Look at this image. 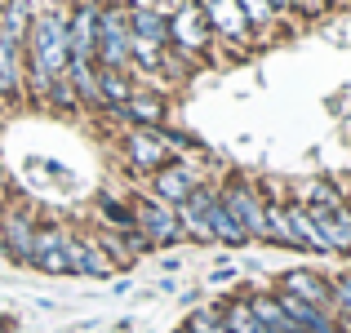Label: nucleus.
<instances>
[{
	"mask_svg": "<svg viewBox=\"0 0 351 333\" xmlns=\"http://www.w3.org/2000/svg\"><path fill=\"white\" fill-rule=\"evenodd\" d=\"M240 9H245V18H249V27H254V36L258 32H271L276 27V9H271V0H240Z\"/></svg>",
	"mask_w": 351,
	"mask_h": 333,
	"instance_id": "23",
	"label": "nucleus"
},
{
	"mask_svg": "<svg viewBox=\"0 0 351 333\" xmlns=\"http://www.w3.org/2000/svg\"><path fill=\"white\" fill-rule=\"evenodd\" d=\"M36 0H0V36H9L14 45H27V32L36 23Z\"/></svg>",
	"mask_w": 351,
	"mask_h": 333,
	"instance_id": "18",
	"label": "nucleus"
},
{
	"mask_svg": "<svg viewBox=\"0 0 351 333\" xmlns=\"http://www.w3.org/2000/svg\"><path fill=\"white\" fill-rule=\"evenodd\" d=\"M27 98V53L9 36H0V103H23Z\"/></svg>",
	"mask_w": 351,
	"mask_h": 333,
	"instance_id": "13",
	"label": "nucleus"
},
{
	"mask_svg": "<svg viewBox=\"0 0 351 333\" xmlns=\"http://www.w3.org/2000/svg\"><path fill=\"white\" fill-rule=\"evenodd\" d=\"M200 182H196V173L187 169V164H178V160H169L165 169H156L152 173V196L160 200V205H169V209H182L191 200V191H196Z\"/></svg>",
	"mask_w": 351,
	"mask_h": 333,
	"instance_id": "11",
	"label": "nucleus"
},
{
	"mask_svg": "<svg viewBox=\"0 0 351 333\" xmlns=\"http://www.w3.org/2000/svg\"><path fill=\"white\" fill-rule=\"evenodd\" d=\"M67 49L71 62H94L98 49V0H76L67 14Z\"/></svg>",
	"mask_w": 351,
	"mask_h": 333,
	"instance_id": "8",
	"label": "nucleus"
},
{
	"mask_svg": "<svg viewBox=\"0 0 351 333\" xmlns=\"http://www.w3.org/2000/svg\"><path fill=\"white\" fill-rule=\"evenodd\" d=\"M218 200L232 214V222L245 231L249 240H267V196L245 178H232L227 187H218Z\"/></svg>",
	"mask_w": 351,
	"mask_h": 333,
	"instance_id": "4",
	"label": "nucleus"
},
{
	"mask_svg": "<svg viewBox=\"0 0 351 333\" xmlns=\"http://www.w3.org/2000/svg\"><path fill=\"white\" fill-rule=\"evenodd\" d=\"M285 214H289V227H293V245L311 249V254H329V245L320 240V231H316V218H311L298 200H285Z\"/></svg>",
	"mask_w": 351,
	"mask_h": 333,
	"instance_id": "19",
	"label": "nucleus"
},
{
	"mask_svg": "<svg viewBox=\"0 0 351 333\" xmlns=\"http://www.w3.org/2000/svg\"><path fill=\"white\" fill-rule=\"evenodd\" d=\"M45 107H53V111H76L80 107L76 89H71V76H58V80H53L49 94H45Z\"/></svg>",
	"mask_w": 351,
	"mask_h": 333,
	"instance_id": "24",
	"label": "nucleus"
},
{
	"mask_svg": "<svg viewBox=\"0 0 351 333\" xmlns=\"http://www.w3.org/2000/svg\"><path fill=\"white\" fill-rule=\"evenodd\" d=\"M223 329L227 333H263L254 307H249V298H236V302H227V307H223Z\"/></svg>",
	"mask_w": 351,
	"mask_h": 333,
	"instance_id": "21",
	"label": "nucleus"
},
{
	"mask_svg": "<svg viewBox=\"0 0 351 333\" xmlns=\"http://www.w3.org/2000/svg\"><path fill=\"white\" fill-rule=\"evenodd\" d=\"M120 151H125L129 169H138V173H156L169 164V147L156 138V129H125Z\"/></svg>",
	"mask_w": 351,
	"mask_h": 333,
	"instance_id": "9",
	"label": "nucleus"
},
{
	"mask_svg": "<svg viewBox=\"0 0 351 333\" xmlns=\"http://www.w3.org/2000/svg\"><path fill=\"white\" fill-rule=\"evenodd\" d=\"M0 205H5V173H0Z\"/></svg>",
	"mask_w": 351,
	"mask_h": 333,
	"instance_id": "31",
	"label": "nucleus"
},
{
	"mask_svg": "<svg viewBox=\"0 0 351 333\" xmlns=\"http://www.w3.org/2000/svg\"><path fill=\"white\" fill-rule=\"evenodd\" d=\"M32 245H36V222L23 209H5L0 214V249H5L14 262L32 267Z\"/></svg>",
	"mask_w": 351,
	"mask_h": 333,
	"instance_id": "12",
	"label": "nucleus"
},
{
	"mask_svg": "<svg viewBox=\"0 0 351 333\" xmlns=\"http://www.w3.org/2000/svg\"><path fill=\"white\" fill-rule=\"evenodd\" d=\"M129 209H134V227L147 245H178V240H187V231L178 222V209L160 205L156 196H138Z\"/></svg>",
	"mask_w": 351,
	"mask_h": 333,
	"instance_id": "5",
	"label": "nucleus"
},
{
	"mask_svg": "<svg viewBox=\"0 0 351 333\" xmlns=\"http://www.w3.org/2000/svg\"><path fill=\"white\" fill-rule=\"evenodd\" d=\"M271 9H276V14H289V9H293V0H271Z\"/></svg>",
	"mask_w": 351,
	"mask_h": 333,
	"instance_id": "30",
	"label": "nucleus"
},
{
	"mask_svg": "<svg viewBox=\"0 0 351 333\" xmlns=\"http://www.w3.org/2000/svg\"><path fill=\"white\" fill-rule=\"evenodd\" d=\"M276 293H289V298L307 302V307H320V311H334V289H329L325 275L307 271V267H293V271L280 275V289Z\"/></svg>",
	"mask_w": 351,
	"mask_h": 333,
	"instance_id": "10",
	"label": "nucleus"
},
{
	"mask_svg": "<svg viewBox=\"0 0 351 333\" xmlns=\"http://www.w3.org/2000/svg\"><path fill=\"white\" fill-rule=\"evenodd\" d=\"M0 333H5V320H0Z\"/></svg>",
	"mask_w": 351,
	"mask_h": 333,
	"instance_id": "32",
	"label": "nucleus"
},
{
	"mask_svg": "<svg viewBox=\"0 0 351 333\" xmlns=\"http://www.w3.org/2000/svg\"><path fill=\"white\" fill-rule=\"evenodd\" d=\"M232 275H236V271H232V267H218V271H214V275H209V280H214V284H223V280H232Z\"/></svg>",
	"mask_w": 351,
	"mask_h": 333,
	"instance_id": "29",
	"label": "nucleus"
},
{
	"mask_svg": "<svg viewBox=\"0 0 351 333\" xmlns=\"http://www.w3.org/2000/svg\"><path fill=\"white\" fill-rule=\"evenodd\" d=\"M329 289H334V316H338V325H351V271L334 275Z\"/></svg>",
	"mask_w": 351,
	"mask_h": 333,
	"instance_id": "25",
	"label": "nucleus"
},
{
	"mask_svg": "<svg viewBox=\"0 0 351 333\" xmlns=\"http://www.w3.org/2000/svg\"><path fill=\"white\" fill-rule=\"evenodd\" d=\"M98 209H103V218L112 222L116 231H138V227H134V209H129V205H120V200L103 196V200H98Z\"/></svg>",
	"mask_w": 351,
	"mask_h": 333,
	"instance_id": "26",
	"label": "nucleus"
},
{
	"mask_svg": "<svg viewBox=\"0 0 351 333\" xmlns=\"http://www.w3.org/2000/svg\"><path fill=\"white\" fill-rule=\"evenodd\" d=\"M156 138H160L165 147H178V151H196V147H200V143H196L191 134H182V129H165V125L156 129Z\"/></svg>",
	"mask_w": 351,
	"mask_h": 333,
	"instance_id": "27",
	"label": "nucleus"
},
{
	"mask_svg": "<svg viewBox=\"0 0 351 333\" xmlns=\"http://www.w3.org/2000/svg\"><path fill=\"white\" fill-rule=\"evenodd\" d=\"M67 14L71 5H49V9H36V23L27 32V94L36 103H45L49 85L58 76H67L71 67V49H67Z\"/></svg>",
	"mask_w": 351,
	"mask_h": 333,
	"instance_id": "1",
	"label": "nucleus"
},
{
	"mask_svg": "<svg viewBox=\"0 0 351 333\" xmlns=\"http://www.w3.org/2000/svg\"><path fill=\"white\" fill-rule=\"evenodd\" d=\"M267 240L271 245H293V227H289V214H285V200H267Z\"/></svg>",
	"mask_w": 351,
	"mask_h": 333,
	"instance_id": "22",
	"label": "nucleus"
},
{
	"mask_svg": "<svg viewBox=\"0 0 351 333\" xmlns=\"http://www.w3.org/2000/svg\"><path fill=\"white\" fill-rule=\"evenodd\" d=\"M129 36L147 45H160L169 49V18L160 9H143V5H129Z\"/></svg>",
	"mask_w": 351,
	"mask_h": 333,
	"instance_id": "17",
	"label": "nucleus"
},
{
	"mask_svg": "<svg viewBox=\"0 0 351 333\" xmlns=\"http://www.w3.org/2000/svg\"><path fill=\"white\" fill-rule=\"evenodd\" d=\"M98 67L129 71V5H98V49H94Z\"/></svg>",
	"mask_w": 351,
	"mask_h": 333,
	"instance_id": "3",
	"label": "nucleus"
},
{
	"mask_svg": "<svg viewBox=\"0 0 351 333\" xmlns=\"http://www.w3.org/2000/svg\"><path fill=\"white\" fill-rule=\"evenodd\" d=\"M134 89H138V80L129 76V71L98 67V94H103V111H116V107H125Z\"/></svg>",
	"mask_w": 351,
	"mask_h": 333,
	"instance_id": "20",
	"label": "nucleus"
},
{
	"mask_svg": "<svg viewBox=\"0 0 351 333\" xmlns=\"http://www.w3.org/2000/svg\"><path fill=\"white\" fill-rule=\"evenodd\" d=\"M71 231L62 227H36V245H32V267L45 275H71Z\"/></svg>",
	"mask_w": 351,
	"mask_h": 333,
	"instance_id": "7",
	"label": "nucleus"
},
{
	"mask_svg": "<svg viewBox=\"0 0 351 333\" xmlns=\"http://www.w3.org/2000/svg\"><path fill=\"white\" fill-rule=\"evenodd\" d=\"M112 116L129 120V129H160L165 125V98L156 94V89H143V85H138L134 94H129V103L116 107Z\"/></svg>",
	"mask_w": 351,
	"mask_h": 333,
	"instance_id": "14",
	"label": "nucleus"
},
{
	"mask_svg": "<svg viewBox=\"0 0 351 333\" xmlns=\"http://www.w3.org/2000/svg\"><path fill=\"white\" fill-rule=\"evenodd\" d=\"M116 271V262L103 254V245L89 236H76L71 240V275H94V280H107Z\"/></svg>",
	"mask_w": 351,
	"mask_h": 333,
	"instance_id": "16",
	"label": "nucleus"
},
{
	"mask_svg": "<svg viewBox=\"0 0 351 333\" xmlns=\"http://www.w3.org/2000/svg\"><path fill=\"white\" fill-rule=\"evenodd\" d=\"M165 18H169V49L182 53L187 62L205 58L209 45H214V32H209V18L200 9V0H178L173 14H165Z\"/></svg>",
	"mask_w": 351,
	"mask_h": 333,
	"instance_id": "2",
	"label": "nucleus"
},
{
	"mask_svg": "<svg viewBox=\"0 0 351 333\" xmlns=\"http://www.w3.org/2000/svg\"><path fill=\"white\" fill-rule=\"evenodd\" d=\"M200 9H205V18H209L214 40L236 45V49H249V45H254V27H249L240 0H200Z\"/></svg>",
	"mask_w": 351,
	"mask_h": 333,
	"instance_id": "6",
	"label": "nucleus"
},
{
	"mask_svg": "<svg viewBox=\"0 0 351 333\" xmlns=\"http://www.w3.org/2000/svg\"><path fill=\"white\" fill-rule=\"evenodd\" d=\"M187 333H191V329H187Z\"/></svg>",
	"mask_w": 351,
	"mask_h": 333,
	"instance_id": "33",
	"label": "nucleus"
},
{
	"mask_svg": "<svg viewBox=\"0 0 351 333\" xmlns=\"http://www.w3.org/2000/svg\"><path fill=\"white\" fill-rule=\"evenodd\" d=\"M316 218V231L320 240L329 245V254H351V205H338V209H307Z\"/></svg>",
	"mask_w": 351,
	"mask_h": 333,
	"instance_id": "15",
	"label": "nucleus"
},
{
	"mask_svg": "<svg viewBox=\"0 0 351 333\" xmlns=\"http://www.w3.org/2000/svg\"><path fill=\"white\" fill-rule=\"evenodd\" d=\"M325 5H329V0H293V14H307L311 18V14H320Z\"/></svg>",
	"mask_w": 351,
	"mask_h": 333,
	"instance_id": "28",
	"label": "nucleus"
}]
</instances>
